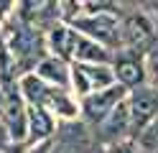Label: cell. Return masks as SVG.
<instances>
[{
  "label": "cell",
  "mask_w": 158,
  "mask_h": 153,
  "mask_svg": "<svg viewBox=\"0 0 158 153\" xmlns=\"http://www.w3.org/2000/svg\"><path fill=\"white\" fill-rule=\"evenodd\" d=\"M74 31H79L82 36L102 44L110 51H120V18L117 13H79L72 23Z\"/></svg>",
  "instance_id": "1"
},
{
  "label": "cell",
  "mask_w": 158,
  "mask_h": 153,
  "mask_svg": "<svg viewBox=\"0 0 158 153\" xmlns=\"http://www.w3.org/2000/svg\"><path fill=\"white\" fill-rule=\"evenodd\" d=\"M156 38H158V33H156L153 20L140 10H135V13L125 15L120 20V49L138 51V54L148 56L156 46Z\"/></svg>",
  "instance_id": "2"
},
{
  "label": "cell",
  "mask_w": 158,
  "mask_h": 153,
  "mask_svg": "<svg viewBox=\"0 0 158 153\" xmlns=\"http://www.w3.org/2000/svg\"><path fill=\"white\" fill-rule=\"evenodd\" d=\"M127 110H130V138L138 140L158 120V89L151 84L133 89L127 95Z\"/></svg>",
  "instance_id": "3"
},
{
  "label": "cell",
  "mask_w": 158,
  "mask_h": 153,
  "mask_svg": "<svg viewBox=\"0 0 158 153\" xmlns=\"http://www.w3.org/2000/svg\"><path fill=\"white\" fill-rule=\"evenodd\" d=\"M127 95H130V92H127L123 84H112V87H107V89H102V92H94V95L79 100L82 117L89 122V125L100 128L102 122L127 100Z\"/></svg>",
  "instance_id": "4"
},
{
  "label": "cell",
  "mask_w": 158,
  "mask_h": 153,
  "mask_svg": "<svg viewBox=\"0 0 158 153\" xmlns=\"http://www.w3.org/2000/svg\"><path fill=\"white\" fill-rule=\"evenodd\" d=\"M112 84H117L112 66H105V64H79V61L72 64V89L77 92L79 100L89 97V95H94V92H102V89L112 87Z\"/></svg>",
  "instance_id": "5"
},
{
  "label": "cell",
  "mask_w": 158,
  "mask_h": 153,
  "mask_svg": "<svg viewBox=\"0 0 158 153\" xmlns=\"http://www.w3.org/2000/svg\"><path fill=\"white\" fill-rule=\"evenodd\" d=\"M145 54H138V51H127L120 49L115 51L112 56V71H115V82L123 84L127 92L145 87L148 82V64H145Z\"/></svg>",
  "instance_id": "6"
},
{
  "label": "cell",
  "mask_w": 158,
  "mask_h": 153,
  "mask_svg": "<svg viewBox=\"0 0 158 153\" xmlns=\"http://www.w3.org/2000/svg\"><path fill=\"white\" fill-rule=\"evenodd\" d=\"M3 125L8 128V135L13 143L28 140V102L18 92V84L5 92V110H3Z\"/></svg>",
  "instance_id": "7"
},
{
  "label": "cell",
  "mask_w": 158,
  "mask_h": 153,
  "mask_svg": "<svg viewBox=\"0 0 158 153\" xmlns=\"http://www.w3.org/2000/svg\"><path fill=\"white\" fill-rule=\"evenodd\" d=\"M97 133H100V140L107 143L110 148L117 146V143H123V140H133L130 138V110H127V100L97 128Z\"/></svg>",
  "instance_id": "8"
},
{
  "label": "cell",
  "mask_w": 158,
  "mask_h": 153,
  "mask_svg": "<svg viewBox=\"0 0 158 153\" xmlns=\"http://www.w3.org/2000/svg\"><path fill=\"white\" fill-rule=\"evenodd\" d=\"M74 41H77V31L69 23H54L46 33V46L51 51V56L72 64L74 59Z\"/></svg>",
  "instance_id": "9"
},
{
  "label": "cell",
  "mask_w": 158,
  "mask_h": 153,
  "mask_svg": "<svg viewBox=\"0 0 158 153\" xmlns=\"http://www.w3.org/2000/svg\"><path fill=\"white\" fill-rule=\"evenodd\" d=\"M112 56L115 51L105 49L102 44H97V41L82 36L77 31V41H74V61H79V64H105V66H112Z\"/></svg>",
  "instance_id": "10"
},
{
  "label": "cell",
  "mask_w": 158,
  "mask_h": 153,
  "mask_svg": "<svg viewBox=\"0 0 158 153\" xmlns=\"http://www.w3.org/2000/svg\"><path fill=\"white\" fill-rule=\"evenodd\" d=\"M36 74L41 77L46 84H51V87L66 89L69 84H72V64H66V61L56 59V56H44L36 64Z\"/></svg>",
  "instance_id": "11"
},
{
  "label": "cell",
  "mask_w": 158,
  "mask_h": 153,
  "mask_svg": "<svg viewBox=\"0 0 158 153\" xmlns=\"http://www.w3.org/2000/svg\"><path fill=\"white\" fill-rule=\"evenodd\" d=\"M54 130H56V120H54L51 112L44 110V107L28 105V140H31L33 146L51 140Z\"/></svg>",
  "instance_id": "12"
},
{
  "label": "cell",
  "mask_w": 158,
  "mask_h": 153,
  "mask_svg": "<svg viewBox=\"0 0 158 153\" xmlns=\"http://www.w3.org/2000/svg\"><path fill=\"white\" fill-rule=\"evenodd\" d=\"M135 143H138V148L145 151V153H158V120H156Z\"/></svg>",
  "instance_id": "13"
},
{
  "label": "cell",
  "mask_w": 158,
  "mask_h": 153,
  "mask_svg": "<svg viewBox=\"0 0 158 153\" xmlns=\"http://www.w3.org/2000/svg\"><path fill=\"white\" fill-rule=\"evenodd\" d=\"M145 64H148V82H151V87L158 89V49H153L148 54Z\"/></svg>",
  "instance_id": "14"
},
{
  "label": "cell",
  "mask_w": 158,
  "mask_h": 153,
  "mask_svg": "<svg viewBox=\"0 0 158 153\" xmlns=\"http://www.w3.org/2000/svg\"><path fill=\"white\" fill-rule=\"evenodd\" d=\"M110 153H140V148H138L135 140H123V143H117V146H112Z\"/></svg>",
  "instance_id": "15"
},
{
  "label": "cell",
  "mask_w": 158,
  "mask_h": 153,
  "mask_svg": "<svg viewBox=\"0 0 158 153\" xmlns=\"http://www.w3.org/2000/svg\"><path fill=\"white\" fill-rule=\"evenodd\" d=\"M10 135H8V128L3 125V122H0V153H5L8 148H10Z\"/></svg>",
  "instance_id": "16"
},
{
  "label": "cell",
  "mask_w": 158,
  "mask_h": 153,
  "mask_svg": "<svg viewBox=\"0 0 158 153\" xmlns=\"http://www.w3.org/2000/svg\"><path fill=\"white\" fill-rule=\"evenodd\" d=\"M3 110H5V95L0 92V120H3Z\"/></svg>",
  "instance_id": "17"
}]
</instances>
